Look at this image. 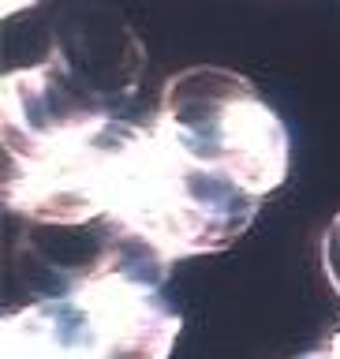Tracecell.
I'll use <instances>...</instances> for the list:
<instances>
[{
    "mask_svg": "<svg viewBox=\"0 0 340 359\" xmlns=\"http://www.w3.org/2000/svg\"><path fill=\"white\" fill-rule=\"evenodd\" d=\"M165 277L161 255L112 229L64 292L4 314L0 359H168L184 322L161 299Z\"/></svg>",
    "mask_w": 340,
    "mask_h": 359,
    "instance_id": "cell-1",
    "label": "cell"
},
{
    "mask_svg": "<svg viewBox=\"0 0 340 359\" xmlns=\"http://www.w3.org/2000/svg\"><path fill=\"white\" fill-rule=\"evenodd\" d=\"M258 202L236 180L184 157L154 123H139L123 146L105 221L172 266L229 251L251 229Z\"/></svg>",
    "mask_w": 340,
    "mask_h": 359,
    "instance_id": "cell-2",
    "label": "cell"
},
{
    "mask_svg": "<svg viewBox=\"0 0 340 359\" xmlns=\"http://www.w3.org/2000/svg\"><path fill=\"white\" fill-rule=\"evenodd\" d=\"M150 123L184 157L236 180L254 198L288 180L292 139L285 120L232 67L198 64L168 75Z\"/></svg>",
    "mask_w": 340,
    "mask_h": 359,
    "instance_id": "cell-3",
    "label": "cell"
},
{
    "mask_svg": "<svg viewBox=\"0 0 340 359\" xmlns=\"http://www.w3.org/2000/svg\"><path fill=\"white\" fill-rule=\"evenodd\" d=\"M322 269L329 277V285L340 292V213L329 221V229L322 236Z\"/></svg>",
    "mask_w": 340,
    "mask_h": 359,
    "instance_id": "cell-4",
    "label": "cell"
},
{
    "mask_svg": "<svg viewBox=\"0 0 340 359\" xmlns=\"http://www.w3.org/2000/svg\"><path fill=\"white\" fill-rule=\"evenodd\" d=\"M34 0H4V4H0V11H4V15H15V11H22V8H30Z\"/></svg>",
    "mask_w": 340,
    "mask_h": 359,
    "instance_id": "cell-5",
    "label": "cell"
},
{
    "mask_svg": "<svg viewBox=\"0 0 340 359\" xmlns=\"http://www.w3.org/2000/svg\"><path fill=\"white\" fill-rule=\"evenodd\" d=\"M299 359H333L329 348H318V352H307V355H299Z\"/></svg>",
    "mask_w": 340,
    "mask_h": 359,
    "instance_id": "cell-6",
    "label": "cell"
},
{
    "mask_svg": "<svg viewBox=\"0 0 340 359\" xmlns=\"http://www.w3.org/2000/svg\"><path fill=\"white\" fill-rule=\"evenodd\" d=\"M325 348H329V352H333V359H340V330L333 333V341H329V344H325Z\"/></svg>",
    "mask_w": 340,
    "mask_h": 359,
    "instance_id": "cell-7",
    "label": "cell"
}]
</instances>
